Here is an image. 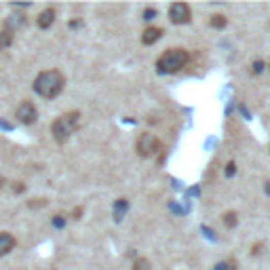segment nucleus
Wrapping results in <instances>:
<instances>
[{
	"label": "nucleus",
	"instance_id": "obj_1",
	"mask_svg": "<svg viewBox=\"0 0 270 270\" xmlns=\"http://www.w3.org/2000/svg\"><path fill=\"white\" fill-rule=\"evenodd\" d=\"M66 84V78L59 70H47V72H40L34 80V91L45 97V99H53L57 97Z\"/></svg>",
	"mask_w": 270,
	"mask_h": 270
},
{
	"label": "nucleus",
	"instance_id": "obj_2",
	"mask_svg": "<svg viewBox=\"0 0 270 270\" xmlns=\"http://www.w3.org/2000/svg\"><path fill=\"white\" fill-rule=\"evenodd\" d=\"M188 59H190L188 51H184V49H169V51H165L159 57L156 68H159V72H163V74H173V72H177V70H182L184 66H186Z\"/></svg>",
	"mask_w": 270,
	"mask_h": 270
},
{
	"label": "nucleus",
	"instance_id": "obj_3",
	"mask_svg": "<svg viewBox=\"0 0 270 270\" xmlns=\"http://www.w3.org/2000/svg\"><path fill=\"white\" fill-rule=\"evenodd\" d=\"M78 125V112H66V114L57 116L51 125V133L57 141H66L70 135L74 133Z\"/></svg>",
	"mask_w": 270,
	"mask_h": 270
},
{
	"label": "nucleus",
	"instance_id": "obj_4",
	"mask_svg": "<svg viewBox=\"0 0 270 270\" xmlns=\"http://www.w3.org/2000/svg\"><path fill=\"white\" fill-rule=\"evenodd\" d=\"M161 144H159V139H156V135L152 133H141L137 137V154L139 156H152L154 152H159Z\"/></svg>",
	"mask_w": 270,
	"mask_h": 270
},
{
	"label": "nucleus",
	"instance_id": "obj_5",
	"mask_svg": "<svg viewBox=\"0 0 270 270\" xmlns=\"http://www.w3.org/2000/svg\"><path fill=\"white\" fill-rule=\"evenodd\" d=\"M169 19L173 23H188L190 21V7L186 3H173L169 7Z\"/></svg>",
	"mask_w": 270,
	"mask_h": 270
},
{
	"label": "nucleus",
	"instance_id": "obj_6",
	"mask_svg": "<svg viewBox=\"0 0 270 270\" xmlns=\"http://www.w3.org/2000/svg\"><path fill=\"white\" fill-rule=\"evenodd\" d=\"M15 118H17L19 123H23V125H32V123H36L38 112H36L34 104H32V102H23V104L15 110Z\"/></svg>",
	"mask_w": 270,
	"mask_h": 270
},
{
	"label": "nucleus",
	"instance_id": "obj_7",
	"mask_svg": "<svg viewBox=\"0 0 270 270\" xmlns=\"http://www.w3.org/2000/svg\"><path fill=\"white\" fill-rule=\"evenodd\" d=\"M163 36V30L161 27H146L144 30V34H141V42H144V45H154L156 40H159Z\"/></svg>",
	"mask_w": 270,
	"mask_h": 270
},
{
	"label": "nucleus",
	"instance_id": "obj_8",
	"mask_svg": "<svg viewBox=\"0 0 270 270\" xmlns=\"http://www.w3.org/2000/svg\"><path fill=\"white\" fill-rule=\"evenodd\" d=\"M13 247H15V236L11 232H0V255H7Z\"/></svg>",
	"mask_w": 270,
	"mask_h": 270
},
{
	"label": "nucleus",
	"instance_id": "obj_9",
	"mask_svg": "<svg viewBox=\"0 0 270 270\" xmlns=\"http://www.w3.org/2000/svg\"><path fill=\"white\" fill-rule=\"evenodd\" d=\"M55 21V11L53 9H47V11H42L40 15H38V27H42V30H47V27H51Z\"/></svg>",
	"mask_w": 270,
	"mask_h": 270
},
{
	"label": "nucleus",
	"instance_id": "obj_10",
	"mask_svg": "<svg viewBox=\"0 0 270 270\" xmlns=\"http://www.w3.org/2000/svg\"><path fill=\"white\" fill-rule=\"evenodd\" d=\"M13 42V30H3L0 32V49H7Z\"/></svg>",
	"mask_w": 270,
	"mask_h": 270
},
{
	"label": "nucleus",
	"instance_id": "obj_11",
	"mask_svg": "<svg viewBox=\"0 0 270 270\" xmlns=\"http://www.w3.org/2000/svg\"><path fill=\"white\" fill-rule=\"evenodd\" d=\"M211 25H213V27H224V25H226V17L213 15V17H211Z\"/></svg>",
	"mask_w": 270,
	"mask_h": 270
},
{
	"label": "nucleus",
	"instance_id": "obj_12",
	"mask_svg": "<svg viewBox=\"0 0 270 270\" xmlns=\"http://www.w3.org/2000/svg\"><path fill=\"white\" fill-rule=\"evenodd\" d=\"M224 224L226 226H234L236 224V213H232V211L230 213H224Z\"/></svg>",
	"mask_w": 270,
	"mask_h": 270
},
{
	"label": "nucleus",
	"instance_id": "obj_13",
	"mask_svg": "<svg viewBox=\"0 0 270 270\" xmlns=\"http://www.w3.org/2000/svg\"><path fill=\"white\" fill-rule=\"evenodd\" d=\"M150 268V264H148V260H144V258H139L135 264H133V270H148Z\"/></svg>",
	"mask_w": 270,
	"mask_h": 270
},
{
	"label": "nucleus",
	"instance_id": "obj_14",
	"mask_svg": "<svg viewBox=\"0 0 270 270\" xmlns=\"http://www.w3.org/2000/svg\"><path fill=\"white\" fill-rule=\"evenodd\" d=\"M129 207V203L127 201H116V220H121V216H123V211Z\"/></svg>",
	"mask_w": 270,
	"mask_h": 270
},
{
	"label": "nucleus",
	"instance_id": "obj_15",
	"mask_svg": "<svg viewBox=\"0 0 270 270\" xmlns=\"http://www.w3.org/2000/svg\"><path fill=\"white\" fill-rule=\"evenodd\" d=\"M262 70H264V62H255L253 64V74H260Z\"/></svg>",
	"mask_w": 270,
	"mask_h": 270
},
{
	"label": "nucleus",
	"instance_id": "obj_16",
	"mask_svg": "<svg viewBox=\"0 0 270 270\" xmlns=\"http://www.w3.org/2000/svg\"><path fill=\"white\" fill-rule=\"evenodd\" d=\"M154 15H156V11H154V9H146V11H144V19H152Z\"/></svg>",
	"mask_w": 270,
	"mask_h": 270
},
{
	"label": "nucleus",
	"instance_id": "obj_17",
	"mask_svg": "<svg viewBox=\"0 0 270 270\" xmlns=\"http://www.w3.org/2000/svg\"><path fill=\"white\" fill-rule=\"evenodd\" d=\"M234 173V163H230L228 167H226V175H232Z\"/></svg>",
	"mask_w": 270,
	"mask_h": 270
},
{
	"label": "nucleus",
	"instance_id": "obj_18",
	"mask_svg": "<svg viewBox=\"0 0 270 270\" xmlns=\"http://www.w3.org/2000/svg\"><path fill=\"white\" fill-rule=\"evenodd\" d=\"M266 192H270V182H268V184H266Z\"/></svg>",
	"mask_w": 270,
	"mask_h": 270
}]
</instances>
